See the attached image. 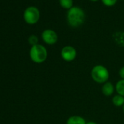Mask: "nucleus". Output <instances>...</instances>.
<instances>
[{
	"label": "nucleus",
	"instance_id": "f257e3e1",
	"mask_svg": "<svg viewBox=\"0 0 124 124\" xmlns=\"http://www.w3.org/2000/svg\"><path fill=\"white\" fill-rule=\"evenodd\" d=\"M85 13L78 7H72L67 13V21L70 26L76 28L81 26L85 21Z\"/></svg>",
	"mask_w": 124,
	"mask_h": 124
},
{
	"label": "nucleus",
	"instance_id": "f03ea898",
	"mask_svg": "<svg viewBox=\"0 0 124 124\" xmlns=\"http://www.w3.org/2000/svg\"><path fill=\"white\" fill-rule=\"evenodd\" d=\"M29 55L32 61L36 64H42L45 62L47 58V50L42 45L37 44L31 46Z\"/></svg>",
	"mask_w": 124,
	"mask_h": 124
},
{
	"label": "nucleus",
	"instance_id": "7ed1b4c3",
	"mask_svg": "<svg viewBox=\"0 0 124 124\" xmlns=\"http://www.w3.org/2000/svg\"><path fill=\"white\" fill-rule=\"evenodd\" d=\"M91 76L93 81L99 84H104L108 81L109 72L108 70L103 65H96L91 72Z\"/></svg>",
	"mask_w": 124,
	"mask_h": 124
},
{
	"label": "nucleus",
	"instance_id": "20e7f679",
	"mask_svg": "<svg viewBox=\"0 0 124 124\" xmlns=\"http://www.w3.org/2000/svg\"><path fill=\"white\" fill-rule=\"evenodd\" d=\"M25 21L29 24H35L39 19V11L35 7H29L26 8L23 14Z\"/></svg>",
	"mask_w": 124,
	"mask_h": 124
},
{
	"label": "nucleus",
	"instance_id": "39448f33",
	"mask_svg": "<svg viewBox=\"0 0 124 124\" xmlns=\"http://www.w3.org/2000/svg\"><path fill=\"white\" fill-rule=\"evenodd\" d=\"M61 56L62 58H63V60H64L65 61L71 62L76 58L77 50L74 47H72L71 45L64 46L61 49Z\"/></svg>",
	"mask_w": 124,
	"mask_h": 124
},
{
	"label": "nucleus",
	"instance_id": "423d86ee",
	"mask_svg": "<svg viewBox=\"0 0 124 124\" xmlns=\"http://www.w3.org/2000/svg\"><path fill=\"white\" fill-rule=\"evenodd\" d=\"M42 40L47 45H54L58 41V35L55 31L51 29H45L42 33Z\"/></svg>",
	"mask_w": 124,
	"mask_h": 124
},
{
	"label": "nucleus",
	"instance_id": "0eeeda50",
	"mask_svg": "<svg viewBox=\"0 0 124 124\" xmlns=\"http://www.w3.org/2000/svg\"><path fill=\"white\" fill-rule=\"evenodd\" d=\"M115 90V87L113 85V84L111 82H109V81L104 83L102 88H101L102 93L106 96H112Z\"/></svg>",
	"mask_w": 124,
	"mask_h": 124
},
{
	"label": "nucleus",
	"instance_id": "6e6552de",
	"mask_svg": "<svg viewBox=\"0 0 124 124\" xmlns=\"http://www.w3.org/2000/svg\"><path fill=\"white\" fill-rule=\"evenodd\" d=\"M85 120L79 115H73L70 117L67 120V124H86Z\"/></svg>",
	"mask_w": 124,
	"mask_h": 124
},
{
	"label": "nucleus",
	"instance_id": "1a4fd4ad",
	"mask_svg": "<svg viewBox=\"0 0 124 124\" xmlns=\"http://www.w3.org/2000/svg\"><path fill=\"white\" fill-rule=\"evenodd\" d=\"M112 102L116 107H122L124 104V96L119 94L115 95L112 99Z\"/></svg>",
	"mask_w": 124,
	"mask_h": 124
},
{
	"label": "nucleus",
	"instance_id": "9d476101",
	"mask_svg": "<svg viewBox=\"0 0 124 124\" xmlns=\"http://www.w3.org/2000/svg\"><path fill=\"white\" fill-rule=\"evenodd\" d=\"M115 91L117 94L124 96V80H120L115 85Z\"/></svg>",
	"mask_w": 124,
	"mask_h": 124
},
{
	"label": "nucleus",
	"instance_id": "9b49d317",
	"mask_svg": "<svg viewBox=\"0 0 124 124\" xmlns=\"http://www.w3.org/2000/svg\"><path fill=\"white\" fill-rule=\"evenodd\" d=\"M59 4L65 9H70L73 5V0H59Z\"/></svg>",
	"mask_w": 124,
	"mask_h": 124
},
{
	"label": "nucleus",
	"instance_id": "f8f14e48",
	"mask_svg": "<svg viewBox=\"0 0 124 124\" xmlns=\"http://www.w3.org/2000/svg\"><path fill=\"white\" fill-rule=\"evenodd\" d=\"M28 41H29V43L31 45V46H34L38 44V37L36 35H31L29 37Z\"/></svg>",
	"mask_w": 124,
	"mask_h": 124
},
{
	"label": "nucleus",
	"instance_id": "ddd939ff",
	"mask_svg": "<svg viewBox=\"0 0 124 124\" xmlns=\"http://www.w3.org/2000/svg\"><path fill=\"white\" fill-rule=\"evenodd\" d=\"M103 4L106 6H108V7H111V6H113L116 4L117 2V0H101Z\"/></svg>",
	"mask_w": 124,
	"mask_h": 124
},
{
	"label": "nucleus",
	"instance_id": "4468645a",
	"mask_svg": "<svg viewBox=\"0 0 124 124\" xmlns=\"http://www.w3.org/2000/svg\"><path fill=\"white\" fill-rule=\"evenodd\" d=\"M119 75H120L121 79L124 80V66L122 67L120 69V70H119Z\"/></svg>",
	"mask_w": 124,
	"mask_h": 124
},
{
	"label": "nucleus",
	"instance_id": "2eb2a0df",
	"mask_svg": "<svg viewBox=\"0 0 124 124\" xmlns=\"http://www.w3.org/2000/svg\"><path fill=\"white\" fill-rule=\"evenodd\" d=\"M86 124H97V123L94 121H88L86 123Z\"/></svg>",
	"mask_w": 124,
	"mask_h": 124
},
{
	"label": "nucleus",
	"instance_id": "dca6fc26",
	"mask_svg": "<svg viewBox=\"0 0 124 124\" xmlns=\"http://www.w3.org/2000/svg\"><path fill=\"white\" fill-rule=\"evenodd\" d=\"M91 1H92V2H96V1H98V0H91Z\"/></svg>",
	"mask_w": 124,
	"mask_h": 124
},
{
	"label": "nucleus",
	"instance_id": "f3484780",
	"mask_svg": "<svg viewBox=\"0 0 124 124\" xmlns=\"http://www.w3.org/2000/svg\"><path fill=\"white\" fill-rule=\"evenodd\" d=\"M123 112H124V104H123Z\"/></svg>",
	"mask_w": 124,
	"mask_h": 124
}]
</instances>
